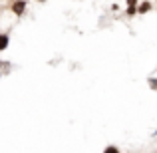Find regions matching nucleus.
Wrapping results in <instances>:
<instances>
[{
  "mask_svg": "<svg viewBox=\"0 0 157 153\" xmlns=\"http://www.w3.org/2000/svg\"><path fill=\"white\" fill-rule=\"evenodd\" d=\"M24 10H26V2H24V0H16V2L12 4V12H14L16 16H22Z\"/></svg>",
  "mask_w": 157,
  "mask_h": 153,
  "instance_id": "1",
  "label": "nucleus"
},
{
  "mask_svg": "<svg viewBox=\"0 0 157 153\" xmlns=\"http://www.w3.org/2000/svg\"><path fill=\"white\" fill-rule=\"evenodd\" d=\"M8 42H10V38H8L6 34H0V52L8 48Z\"/></svg>",
  "mask_w": 157,
  "mask_h": 153,
  "instance_id": "2",
  "label": "nucleus"
},
{
  "mask_svg": "<svg viewBox=\"0 0 157 153\" xmlns=\"http://www.w3.org/2000/svg\"><path fill=\"white\" fill-rule=\"evenodd\" d=\"M149 2H143V4H139V6H137V10L139 12H141V14H143V12H149Z\"/></svg>",
  "mask_w": 157,
  "mask_h": 153,
  "instance_id": "3",
  "label": "nucleus"
},
{
  "mask_svg": "<svg viewBox=\"0 0 157 153\" xmlns=\"http://www.w3.org/2000/svg\"><path fill=\"white\" fill-rule=\"evenodd\" d=\"M115 151H117V147H113V145L105 147V153H115Z\"/></svg>",
  "mask_w": 157,
  "mask_h": 153,
  "instance_id": "4",
  "label": "nucleus"
},
{
  "mask_svg": "<svg viewBox=\"0 0 157 153\" xmlns=\"http://www.w3.org/2000/svg\"><path fill=\"white\" fill-rule=\"evenodd\" d=\"M127 14L133 16V14H135V6H129V8H127Z\"/></svg>",
  "mask_w": 157,
  "mask_h": 153,
  "instance_id": "5",
  "label": "nucleus"
},
{
  "mask_svg": "<svg viewBox=\"0 0 157 153\" xmlns=\"http://www.w3.org/2000/svg\"><path fill=\"white\" fill-rule=\"evenodd\" d=\"M149 86H151L153 90H157V80H149Z\"/></svg>",
  "mask_w": 157,
  "mask_h": 153,
  "instance_id": "6",
  "label": "nucleus"
},
{
  "mask_svg": "<svg viewBox=\"0 0 157 153\" xmlns=\"http://www.w3.org/2000/svg\"><path fill=\"white\" fill-rule=\"evenodd\" d=\"M135 2L137 0H127V6H135Z\"/></svg>",
  "mask_w": 157,
  "mask_h": 153,
  "instance_id": "7",
  "label": "nucleus"
},
{
  "mask_svg": "<svg viewBox=\"0 0 157 153\" xmlns=\"http://www.w3.org/2000/svg\"><path fill=\"white\" fill-rule=\"evenodd\" d=\"M40 2H44V0H40Z\"/></svg>",
  "mask_w": 157,
  "mask_h": 153,
  "instance_id": "8",
  "label": "nucleus"
}]
</instances>
